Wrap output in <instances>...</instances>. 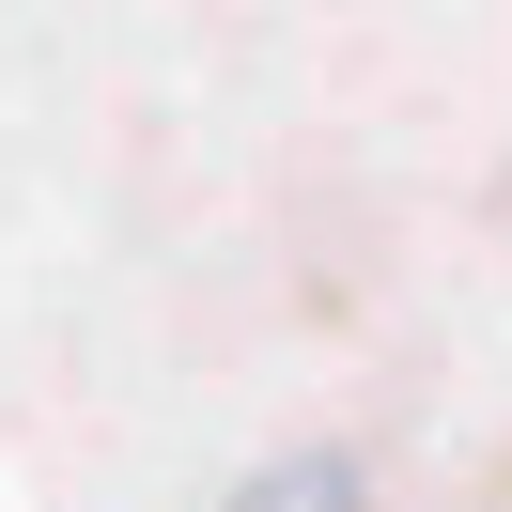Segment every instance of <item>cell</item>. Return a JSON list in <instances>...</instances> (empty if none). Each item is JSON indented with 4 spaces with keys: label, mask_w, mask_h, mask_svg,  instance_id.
I'll list each match as a JSON object with an SVG mask.
<instances>
[{
    "label": "cell",
    "mask_w": 512,
    "mask_h": 512,
    "mask_svg": "<svg viewBox=\"0 0 512 512\" xmlns=\"http://www.w3.org/2000/svg\"><path fill=\"white\" fill-rule=\"evenodd\" d=\"M233 512H373V466H342V450H295V466H264Z\"/></svg>",
    "instance_id": "cell-1"
}]
</instances>
